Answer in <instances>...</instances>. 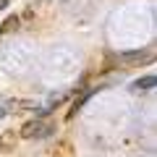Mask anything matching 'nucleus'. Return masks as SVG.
Segmentation results:
<instances>
[{
    "mask_svg": "<svg viewBox=\"0 0 157 157\" xmlns=\"http://www.w3.org/2000/svg\"><path fill=\"white\" fill-rule=\"evenodd\" d=\"M52 131L50 123H45L42 118H34V121H26L18 131V139H45L47 134Z\"/></svg>",
    "mask_w": 157,
    "mask_h": 157,
    "instance_id": "f257e3e1",
    "label": "nucleus"
},
{
    "mask_svg": "<svg viewBox=\"0 0 157 157\" xmlns=\"http://www.w3.org/2000/svg\"><path fill=\"white\" fill-rule=\"evenodd\" d=\"M121 63H152V52H149V50H131V52H121Z\"/></svg>",
    "mask_w": 157,
    "mask_h": 157,
    "instance_id": "f03ea898",
    "label": "nucleus"
},
{
    "mask_svg": "<svg viewBox=\"0 0 157 157\" xmlns=\"http://www.w3.org/2000/svg\"><path fill=\"white\" fill-rule=\"evenodd\" d=\"M155 84H157V78L152 76V73H147V76L136 78L134 84H131V92H134V94H141V92H149V89H155Z\"/></svg>",
    "mask_w": 157,
    "mask_h": 157,
    "instance_id": "7ed1b4c3",
    "label": "nucleus"
},
{
    "mask_svg": "<svg viewBox=\"0 0 157 157\" xmlns=\"http://www.w3.org/2000/svg\"><path fill=\"white\" fill-rule=\"evenodd\" d=\"M18 131H3L0 134V152H16Z\"/></svg>",
    "mask_w": 157,
    "mask_h": 157,
    "instance_id": "20e7f679",
    "label": "nucleus"
},
{
    "mask_svg": "<svg viewBox=\"0 0 157 157\" xmlns=\"http://www.w3.org/2000/svg\"><path fill=\"white\" fill-rule=\"evenodd\" d=\"M6 107H8V113H21V110H37L39 105L34 100H8Z\"/></svg>",
    "mask_w": 157,
    "mask_h": 157,
    "instance_id": "39448f33",
    "label": "nucleus"
},
{
    "mask_svg": "<svg viewBox=\"0 0 157 157\" xmlns=\"http://www.w3.org/2000/svg\"><path fill=\"white\" fill-rule=\"evenodd\" d=\"M92 94H94V89H84V94H81V97H76V102H73V105H71V110L66 113V121H73V118H76V113L81 110V105H84V102L89 100Z\"/></svg>",
    "mask_w": 157,
    "mask_h": 157,
    "instance_id": "423d86ee",
    "label": "nucleus"
},
{
    "mask_svg": "<svg viewBox=\"0 0 157 157\" xmlns=\"http://www.w3.org/2000/svg\"><path fill=\"white\" fill-rule=\"evenodd\" d=\"M21 29V16H8L6 21L0 24V34H13Z\"/></svg>",
    "mask_w": 157,
    "mask_h": 157,
    "instance_id": "0eeeda50",
    "label": "nucleus"
},
{
    "mask_svg": "<svg viewBox=\"0 0 157 157\" xmlns=\"http://www.w3.org/2000/svg\"><path fill=\"white\" fill-rule=\"evenodd\" d=\"M52 157H73V147L68 141H60V144L52 149Z\"/></svg>",
    "mask_w": 157,
    "mask_h": 157,
    "instance_id": "6e6552de",
    "label": "nucleus"
},
{
    "mask_svg": "<svg viewBox=\"0 0 157 157\" xmlns=\"http://www.w3.org/2000/svg\"><path fill=\"white\" fill-rule=\"evenodd\" d=\"M8 115V107H6V102H0V118H6Z\"/></svg>",
    "mask_w": 157,
    "mask_h": 157,
    "instance_id": "1a4fd4ad",
    "label": "nucleus"
},
{
    "mask_svg": "<svg viewBox=\"0 0 157 157\" xmlns=\"http://www.w3.org/2000/svg\"><path fill=\"white\" fill-rule=\"evenodd\" d=\"M8 8V0H0V11H6Z\"/></svg>",
    "mask_w": 157,
    "mask_h": 157,
    "instance_id": "9d476101",
    "label": "nucleus"
}]
</instances>
